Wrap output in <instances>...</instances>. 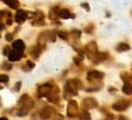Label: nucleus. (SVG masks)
I'll return each instance as SVG.
<instances>
[{
  "label": "nucleus",
  "mask_w": 132,
  "mask_h": 120,
  "mask_svg": "<svg viewBox=\"0 0 132 120\" xmlns=\"http://www.w3.org/2000/svg\"><path fill=\"white\" fill-rule=\"evenodd\" d=\"M80 81H78V80H69L68 83L65 84V90L69 91L70 93H74L75 95L78 90L80 89Z\"/></svg>",
  "instance_id": "nucleus-1"
},
{
  "label": "nucleus",
  "mask_w": 132,
  "mask_h": 120,
  "mask_svg": "<svg viewBox=\"0 0 132 120\" xmlns=\"http://www.w3.org/2000/svg\"><path fill=\"white\" fill-rule=\"evenodd\" d=\"M130 104H131L130 101H126V100L119 101V102H116V103L113 104V109L116 110V112H124V110H126V109L128 108Z\"/></svg>",
  "instance_id": "nucleus-2"
},
{
  "label": "nucleus",
  "mask_w": 132,
  "mask_h": 120,
  "mask_svg": "<svg viewBox=\"0 0 132 120\" xmlns=\"http://www.w3.org/2000/svg\"><path fill=\"white\" fill-rule=\"evenodd\" d=\"M82 106H84V108H86V109H91V108H96L98 104H97V101L95 100V98L87 97V98H85L84 100Z\"/></svg>",
  "instance_id": "nucleus-3"
},
{
  "label": "nucleus",
  "mask_w": 132,
  "mask_h": 120,
  "mask_svg": "<svg viewBox=\"0 0 132 120\" xmlns=\"http://www.w3.org/2000/svg\"><path fill=\"white\" fill-rule=\"evenodd\" d=\"M103 79V73L97 72V70H91L87 73V80L88 81H95V80Z\"/></svg>",
  "instance_id": "nucleus-4"
},
{
  "label": "nucleus",
  "mask_w": 132,
  "mask_h": 120,
  "mask_svg": "<svg viewBox=\"0 0 132 120\" xmlns=\"http://www.w3.org/2000/svg\"><path fill=\"white\" fill-rule=\"evenodd\" d=\"M67 112H68L69 116H75L76 114H78V104H76L75 101H70V102H69Z\"/></svg>",
  "instance_id": "nucleus-5"
},
{
  "label": "nucleus",
  "mask_w": 132,
  "mask_h": 120,
  "mask_svg": "<svg viewBox=\"0 0 132 120\" xmlns=\"http://www.w3.org/2000/svg\"><path fill=\"white\" fill-rule=\"evenodd\" d=\"M22 55H23V52L16 51V50H11L10 53H9V61H11V62L20 61L21 58H22Z\"/></svg>",
  "instance_id": "nucleus-6"
},
{
  "label": "nucleus",
  "mask_w": 132,
  "mask_h": 120,
  "mask_svg": "<svg viewBox=\"0 0 132 120\" xmlns=\"http://www.w3.org/2000/svg\"><path fill=\"white\" fill-rule=\"evenodd\" d=\"M53 113H55V110H53V108H51V107H46V108L43 109V112H41V119L44 120H47L50 119L52 115H53Z\"/></svg>",
  "instance_id": "nucleus-7"
},
{
  "label": "nucleus",
  "mask_w": 132,
  "mask_h": 120,
  "mask_svg": "<svg viewBox=\"0 0 132 120\" xmlns=\"http://www.w3.org/2000/svg\"><path fill=\"white\" fill-rule=\"evenodd\" d=\"M51 89H52V86L50 84H44V85H41V86H39L38 92H39V95H40V96H46V95L50 93Z\"/></svg>",
  "instance_id": "nucleus-8"
},
{
  "label": "nucleus",
  "mask_w": 132,
  "mask_h": 120,
  "mask_svg": "<svg viewBox=\"0 0 132 120\" xmlns=\"http://www.w3.org/2000/svg\"><path fill=\"white\" fill-rule=\"evenodd\" d=\"M27 18V12L23 11V10H18L16 12V16H15V21H16L17 23H22L24 22Z\"/></svg>",
  "instance_id": "nucleus-9"
},
{
  "label": "nucleus",
  "mask_w": 132,
  "mask_h": 120,
  "mask_svg": "<svg viewBox=\"0 0 132 120\" xmlns=\"http://www.w3.org/2000/svg\"><path fill=\"white\" fill-rule=\"evenodd\" d=\"M12 47H13V50H16V51L23 52L24 51V47H26V45H24V43L22 41V40H16V41H13Z\"/></svg>",
  "instance_id": "nucleus-10"
},
{
  "label": "nucleus",
  "mask_w": 132,
  "mask_h": 120,
  "mask_svg": "<svg viewBox=\"0 0 132 120\" xmlns=\"http://www.w3.org/2000/svg\"><path fill=\"white\" fill-rule=\"evenodd\" d=\"M87 51L90 53V56H93L95 53H97V45L96 43H90L87 45Z\"/></svg>",
  "instance_id": "nucleus-11"
},
{
  "label": "nucleus",
  "mask_w": 132,
  "mask_h": 120,
  "mask_svg": "<svg viewBox=\"0 0 132 120\" xmlns=\"http://www.w3.org/2000/svg\"><path fill=\"white\" fill-rule=\"evenodd\" d=\"M58 16L61 17V18H72V13L68 11V10H65V9H62V10H60L58 11Z\"/></svg>",
  "instance_id": "nucleus-12"
},
{
  "label": "nucleus",
  "mask_w": 132,
  "mask_h": 120,
  "mask_svg": "<svg viewBox=\"0 0 132 120\" xmlns=\"http://www.w3.org/2000/svg\"><path fill=\"white\" fill-rule=\"evenodd\" d=\"M122 91H124V93H126V95H132V84L126 83V84L122 86Z\"/></svg>",
  "instance_id": "nucleus-13"
},
{
  "label": "nucleus",
  "mask_w": 132,
  "mask_h": 120,
  "mask_svg": "<svg viewBox=\"0 0 132 120\" xmlns=\"http://www.w3.org/2000/svg\"><path fill=\"white\" fill-rule=\"evenodd\" d=\"M130 50V46L127 44H119L116 46V51L122 52V51H128Z\"/></svg>",
  "instance_id": "nucleus-14"
},
{
  "label": "nucleus",
  "mask_w": 132,
  "mask_h": 120,
  "mask_svg": "<svg viewBox=\"0 0 132 120\" xmlns=\"http://www.w3.org/2000/svg\"><path fill=\"white\" fill-rule=\"evenodd\" d=\"M5 4L12 9H17L18 5H20V3H18V1H5Z\"/></svg>",
  "instance_id": "nucleus-15"
},
{
  "label": "nucleus",
  "mask_w": 132,
  "mask_h": 120,
  "mask_svg": "<svg viewBox=\"0 0 132 120\" xmlns=\"http://www.w3.org/2000/svg\"><path fill=\"white\" fill-rule=\"evenodd\" d=\"M90 119H91V116H90V114L87 112H82L80 114V120H90Z\"/></svg>",
  "instance_id": "nucleus-16"
},
{
  "label": "nucleus",
  "mask_w": 132,
  "mask_h": 120,
  "mask_svg": "<svg viewBox=\"0 0 132 120\" xmlns=\"http://www.w3.org/2000/svg\"><path fill=\"white\" fill-rule=\"evenodd\" d=\"M28 110H29L28 107H22V109L20 110V113H18V114H20V116H24L27 113H28Z\"/></svg>",
  "instance_id": "nucleus-17"
},
{
  "label": "nucleus",
  "mask_w": 132,
  "mask_h": 120,
  "mask_svg": "<svg viewBox=\"0 0 132 120\" xmlns=\"http://www.w3.org/2000/svg\"><path fill=\"white\" fill-rule=\"evenodd\" d=\"M9 81V76L5 75V74H1L0 75V83H7Z\"/></svg>",
  "instance_id": "nucleus-18"
},
{
  "label": "nucleus",
  "mask_w": 132,
  "mask_h": 120,
  "mask_svg": "<svg viewBox=\"0 0 132 120\" xmlns=\"http://www.w3.org/2000/svg\"><path fill=\"white\" fill-rule=\"evenodd\" d=\"M82 58H84L82 56H78V57H75V58H74V62H75L76 64H79L81 61H82Z\"/></svg>",
  "instance_id": "nucleus-19"
},
{
  "label": "nucleus",
  "mask_w": 132,
  "mask_h": 120,
  "mask_svg": "<svg viewBox=\"0 0 132 120\" xmlns=\"http://www.w3.org/2000/svg\"><path fill=\"white\" fill-rule=\"evenodd\" d=\"M3 68L6 69V70H10V69L12 68V66L10 63H4V64H3Z\"/></svg>",
  "instance_id": "nucleus-20"
},
{
  "label": "nucleus",
  "mask_w": 132,
  "mask_h": 120,
  "mask_svg": "<svg viewBox=\"0 0 132 120\" xmlns=\"http://www.w3.org/2000/svg\"><path fill=\"white\" fill-rule=\"evenodd\" d=\"M58 35H60L61 38H62V39H64V40H67V39H68V34H67V33H63V32H61L60 34H58Z\"/></svg>",
  "instance_id": "nucleus-21"
},
{
  "label": "nucleus",
  "mask_w": 132,
  "mask_h": 120,
  "mask_svg": "<svg viewBox=\"0 0 132 120\" xmlns=\"http://www.w3.org/2000/svg\"><path fill=\"white\" fill-rule=\"evenodd\" d=\"M39 51H40V50L35 47V49H33V50H32V53L34 55V56H38V55H39Z\"/></svg>",
  "instance_id": "nucleus-22"
},
{
  "label": "nucleus",
  "mask_w": 132,
  "mask_h": 120,
  "mask_svg": "<svg viewBox=\"0 0 132 120\" xmlns=\"http://www.w3.org/2000/svg\"><path fill=\"white\" fill-rule=\"evenodd\" d=\"M9 53H10V47H9V46H6V47L4 49V55H7V56H9Z\"/></svg>",
  "instance_id": "nucleus-23"
},
{
  "label": "nucleus",
  "mask_w": 132,
  "mask_h": 120,
  "mask_svg": "<svg viewBox=\"0 0 132 120\" xmlns=\"http://www.w3.org/2000/svg\"><path fill=\"white\" fill-rule=\"evenodd\" d=\"M6 39H7L9 41H10V40L12 39V35H11V34H7V35H6Z\"/></svg>",
  "instance_id": "nucleus-24"
},
{
  "label": "nucleus",
  "mask_w": 132,
  "mask_h": 120,
  "mask_svg": "<svg viewBox=\"0 0 132 120\" xmlns=\"http://www.w3.org/2000/svg\"><path fill=\"white\" fill-rule=\"evenodd\" d=\"M3 16H4V12H3V11H0V20L3 18Z\"/></svg>",
  "instance_id": "nucleus-25"
},
{
  "label": "nucleus",
  "mask_w": 132,
  "mask_h": 120,
  "mask_svg": "<svg viewBox=\"0 0 132 120\" xmlns=\"http://www.w3.org/2000/svg\"><path fill=\"white\" fill-rule=\"evenodd\" d=\"M0 120H7L6 118H0Z\"/></svg>",
  "instance_id": "nucleus-26"
}]
</instances>
